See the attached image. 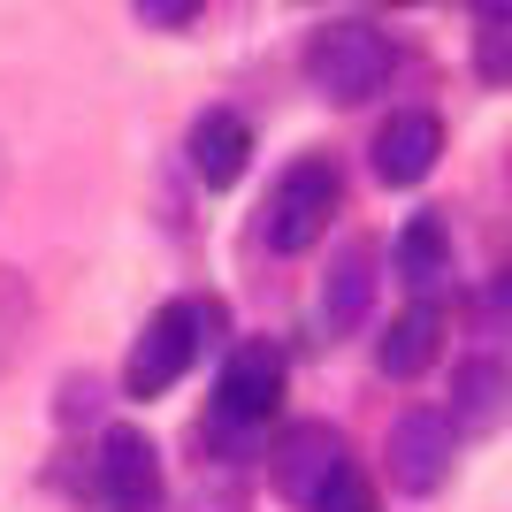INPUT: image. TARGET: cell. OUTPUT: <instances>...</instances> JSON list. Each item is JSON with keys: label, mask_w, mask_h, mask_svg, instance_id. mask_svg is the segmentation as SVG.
Wrapping results in <instances>:
<instances>
[{"label": "cell", "mask_w": 512, "mask_h": 512, "mask_svg": "<svg viewBox=\"0 0 512 512\" xmlns=\"http://www.w3.org/2000/svg\"><path fill=\"white\" fill-rule=\"evenodd\" d=\"M214 329H222V306H214V299L153 306L146 329H138V344H130V360H123V390H130V398H161V390L199 360V344H207Z\"/></svg>", "instance_id": "obj_2"}, {"label": "cell", "mask_w": 512, "mask_h": 512, "mask_svg": "<svg viewBox=\"0 0 512 512\" xmlns=\"http://www.w3.org/2000/svg\"><path fill=\"white\" fill-rule=\"evenodd\" d=\"M314 512H383V505H375V482H367L360 467H344L337 482L321 490V505H314Z\"/></svg>", "instance_id": "obj_16"}, {"label": "cell", "mask_w": 512, "mask_h": 512, "mask_svg": "<svg viewBox=\"0 0 512 512\" xmlns=\"http://www.w3.org/2000/svg\"><path fill=\"white\" fill-rule=\"evenodd\" d=\"M367 299H375V245L352 237V245L329 260V283H321V314H329V329H360Z\"/></svg>", "instance_id": "obj_13"}, {"label": "cell", "mask_w": 512, "mask_h": 512, "mask_svg": "<svg viewBox=\"0 0 512 512\" xmlns=\"http://www.w3.org/2000/svg\"><path fill=\"white\" fill-rule=\"evenodd\" d=\"M344 207V176L329 153H306V161H291V169L276 176V192H268V207H260V237L276 245V253H306L329 222H337Z\"/></svg>", "instance_id": "obj_4"}, {"label": "cell", "mask_w": 512, "mask_h": 512, "mask_svg": "<svg viewBox=\"0 0 512 512\" xmlns=\"http://www.w3.org/2000/svg\"><path fill=\"white\" fill-rule=\"evenodd\" d=\"M92 505L100 512H161V451L138 428H107L92 451Z\"/></svg>", "instance_id": "obj_7"}, {"label": "cell", "mask_w": 512, "mask_h": 512, "mask_svg": "<svg viewBox=\"0 0 512 512\" xmlns=\"http://www.w3.org/2000/svg\"><path fill=\"white\" fill-rule=\"evenodd\" d=\"M436 352H444V306H421V299H413L406 314L383 329V352H375V360H383L390 383H413V375L436 367Z\"/></svg>", "instance_id": "obj_12"}, {"label": "cell", "mask_w": 512, "mask_h": 512, "mask_svg": "<svg viewBox=\"0 0 512 512\" xmlns=\"http://www.w3.org/2000/svg\"><path fill=\"white\" fill-rule=\"evenodd\" d=\"M390 69H398V46H390L383 23H367V16H337L306 39V85L337 107L375 100L390 85Z\"/></svg>", "instance_id": "obj_1"}, {"label": "cell", "mask_w": 512, "mask_h": 512, "mask_svg": "<svg viewBox=\"0 0 512 512\" xmlns=\"http://www.w3.org/2000/svg\"><path fill=\"white\" fill-rule=\"evenodd\" d=\"M512 421V367L505 360H467L451 375V428L467 436H490Z\"/></svg>", "instance_id": "obj_10"}, {"label": "cell", "mask_w": 512, "mask_h": 512, "mask_svg": "<svg viewBox=\"0 0 512 512\" xmlns=\"http://www.w3.org/2000/svg\"><path fill=\"white\" fill-rule=\"evenodd\" d=\"M31 321H39V299H31V283L0 260V375L23 360V344H31Z\"/></svg>", "instance_id": "obj_14"}, {"label": "cell", "mask_w": 512, "mask_h": 512, "mask_svg": "<svg viewBox=\"0 0 512 512\" xmlns=\"http://www.w3.org/2000/svg\"><path fill=\"white\" fill-rule=\"evenodd\" d=\"M436 161H444V123H436L428 107H398V115L375 130V176H383V184H421Z\"/></svg>", "instance_id": "obj_8"}, {"label": "cell", "mask_w": 512, "mask_h": 512, "mask_svg": "<svg viewBox=\"0 0 512 512\" xmlns=\"http://www.w3.org/2000/svg\"><path fill=\"white\" fill-rule=\"evenodd\" d=\"M482 31H474V62H482V77H497V85H512V8H482Z\"/></svg>", "instance_id": "obj_15"}, {"label": "cell", "mask_w": 512, "mask_h": 512, "mask_svg": "<svg viewBox=\"0 0 512 512\" xmlns=\"http://www.w3.org/2000/svg\"><path fill=\"white\" fill-rule=\"evenodd\" d=\"M383 459H390V482H398L406 497H436L451 482V459H459V428H451V413L406 406L398 421H390Z\"/></svg>", "instance_id": "obj_6"}, {"label": "cell", "mask_w": 512, "mask_h": 512, "mask_svg": "<svg viewBox=\"0 0 512 512\" xmlns=\"http://www.w3.org/2000/svg\"><path fill=\"white\" fill-rule=\"evenodd\" d=\"M352 467V451H344V428L337 421H291L268 444V482H276L283 505H321V490L337 482V474Z\"/></svg>", "instance_id": "obj_5"}, {"label": "cell", "mask_w": 512, "mask_h": 512, "mask_svg": "<svg viewBox=\"0 0 512 512\" xmlns=\"http://www.w3.org/2000/svg\"><path fill=\"white\" fill-rule=\"evenodd\" d=\"M398 283H406L421 306H436V291L451 283V230L444 214H413L398 230Z\"/></svg>", "instance_id": "obj_11"}, {"label": "cell", "mask_w": 512, "mask_h": 512, "mask_svg": "<svg viewBox=\"0 0 512 512\" xmlns=\"http://www.w3.org/2000/svg\"><path fill=\"white\" fill-rule=\"evenodd\" d=\"M184 153H192V176L207 184V192H230L237 176L253 169V123H245L237 107H207V115L192 123V146Z\"/></svg>", "instance_id": "obj_9"}, {"label": "cell", "mask_w": 512, "mask_h": 512, "mask_svg": "<svg viewBox=\"0 0 512 512\" xmlns=\"http://www.w3.org/2000/svg\"><path fill=\"white\" fill-rule=\"evenodd\" d=\"M138 23H153V31H184V23H199L192 0H138Z\"/></svg>", "instance_id": "obj_17"}, {"label": "cell", "mask_w": 512, "mask_h": 512, "mask_svg": "<svg viewBox=\"0 0 512 512\" xmlns=\"http://www.w3.org/2000/svg\"><path fill=\"white\" fill-rule=\"evenodd\" d=\"M283 383H291L283 344H268V337L230 344V360H222V375H214L207 428H222V436H260V428L276 421V406H283Z\"/></svg>", "instance_id": "obj_3"}]
</instances>
